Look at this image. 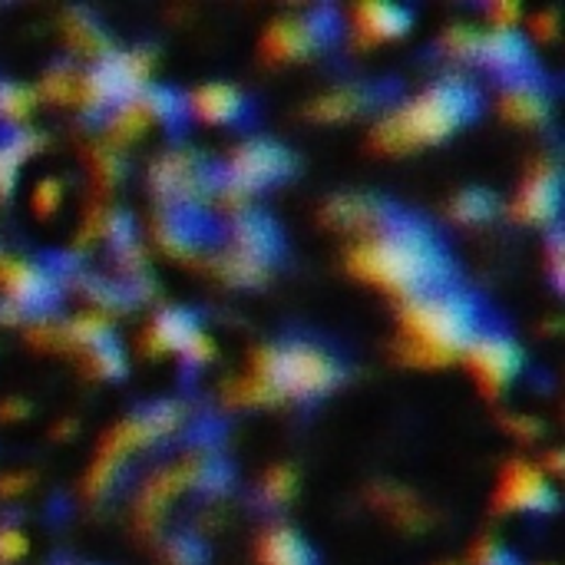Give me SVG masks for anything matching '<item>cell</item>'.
Returning a JSON list of instances; mask_svg holds the SVG:
<instances>
[{
    "label": "cell",
    "mask_w": 565,
    "mask_h": 565,
    "mask_svg": "<svg viewBox=\"0 0 565 565\" xmlns=\"http://www.w3.org/2000/svg\"><path fill=\"white\" fill-rule=\"evenodd\" d=\"M36 93L30 86H20V83H10V79H0V116L10 119V122H20L30 106H33Z\"/></svg>",
    "instance_id": "obj_23"
},
{
    "label": "cell",
    "mask_w": 565,
    "mask_h": 565,
    "mask_svg": "<svg viewBox=\"0 0 565 565\" xmlns=\"http://www.w3.org/2000/svg\"><path fill=\"white\" fill-rule=\"evenodd\" d=\"M26 553V540L20 530H0V563H17Z\"/></svg>",
    "instance_id": "obj_30"
},
{
    "label": "cell",
    "mask_w": 565,
    "mask_h": 565,
    "mask_svg": "<svg viewBox=\"0 0 565 565\" xmlns=\"http://www.w3.org/2000/svg\"><path fill=\"white\" fill-rule=\"evenodd\" d=\"M361 103H364V93H361V89L341 86V89L321 96V99L311 106V116H318V119H348L351 113L361 109Z\"/></svg>",
    "instance_id": "obj_21"
},
{
    "label": "cell",
    "mask_w": 565,
    "mask_h": 565,
    "mask_svg": "<svg viewBox=\"0 0 565 565\" xmlns=\"http://www.w3.org/2000/svg\"><path fill=\"white\" fill-rule=\"evenodd\" d=\"M222 275L235 285H262L265 275H268V265L252 258V255H242V252H232L222 258Z\"/></svg>",
    "instance_id": "obj_22"
},
{
    "label": "cell",
    "mask_w": 565,
    "mask_h": 565,
    "mask_svg": "<svg viewBox=\"0 0 565 565\" xmlns=\"http://www.w3.org/2000/svg\"><path fill=\"white\" fill-rule=\"evenodd\" d=\"M500 109H503V116L513 119V122H543L546 113H550V103H546V96L536 89V83L520 79V83H513V86L503 93Z\"/></svg>",
    "instance_id": "obj_18"
},
{
    "label": "cell",
    "mask_w": 565,
    "mask_h": 565,
    "mask_svg": "<svg viewBox=\"0 0 565 565\" xmlns=\"http://www.w3.org/2000/svg\"><path fill=\"white\" fill-rule=\"evenodd\" d=\"M351 271L394 295H427L450 281V262L434 235L407 215H387L374 235H364L351 255Z\"/></svg>",
    "instance_id": "obj_1"
},
{
    "label": "cell",
    "mask_w": 565,
    "mask_h": 565,
    "mask_svg": "<svg viewBox=\"0 0 565 565\" xmlns=\"http://www.w3.org/2000/svg\"><path fill=\"white\" fill-rule=\"evenodd\" d=\"M493 212V199L483 189H467L454 199V218L460 222H483Z\"/></svg>",
    "instance_id": "obj_24"
},
{
    "label": "cell",
    "mask_w": 565,
    "mask_h": 565,
    "mask_svg": "<svg viewBox=\"0 0 565 565\" xmlns=\"http://www.w3.org/2000/svg\"><path fill=\"white\" fill-rule=\"evenodd\" d=\"M189 106L195 116H202L212 126H228L245 116V96L228 83H205L189 96Z\"/></svg>",
    "instance_id": "obj_12"
},
{
    "label": "cell",
    "mask_w": 565,
    "mask_h": 565,
    "mask_svg": "<svg viewBox=\"0 0 565 565\" xmlns=\"http://www.w3.org/2000/svg\"><path fill=\"white\" fill-rule=\"evenodd\" d=\"M473 109L477 93L463 79H440L404 109L384 116L374 129V146L384 152H404L424 142H437L450 136V129L463 122Z\"/></svg>",
    "instance_id": "obj_3"
},
{
    "label": "cell",
    "mask_w": 565,
    "mask_h": 565,
    "mask_svg": "<svg viewBox=\"0 0 565 565\" xmlns=\"http://www.w3.org/2000/svg\"><path fill=\"white\" fill-rule=\"evenodd\" d=\"M556 13H546V17H533V30L536 33H543V36H553L556 33Z\"/></svg>",
    "instance_id": "obj_35"
},
{
    "label": "cell",
    "mask_w": 565,
    "mask_h": 565,
    "mask_svg": "<svg viewBox=\"0 0 565 565\" xmlns=\"http://www.w3.org/2000/svg\"><path fill=\"white\" fill-rule=\"evenodd\" d=\"M480 36L483 33H477L473 26H450L447 30V36H444V46L454 53V56H477V50H480Z\"/></svg>",
    "instance_id": "obj_25"
},
{
    "label": "cell",
    "mask_w": 565,
    "mask_h": 565,
    "mask_svg": "<svg viewBox=\"0 0 565 565\" xmlns=\"http://www.w3.org/2000/svg\"><path fill=\"white\" fill-rule=\"evenodd\" d=\"M152 185L166 192L169 199H195V189L209 182L199 175V166L192 156H162L152 166Z\"/></svg>",
    "instance_id": "obj_14"
},
{
    "label": "cell",
    "mask_w": 565,
    "mask_h": 565,
    "mask_svg": "<svg viewBox=\"0 0 565 565\" xmlns=\"http://www.w3.org/2000/svg\"><path fill=\"white\" fill-rule=\"evenodd\" d=\"M559 212V169L553 162H540L533 175L523 182L516 202L510 205V215L523 222H550Z\"/></svg>",
    "instance_id": "obj_10"
},
{
    "label": "cell",
    "mask_w": 565,
    "mask_h": 565,
    "mask_svg": "<svg viewBox=\"0 0 565 565\" xmlns=\"http://www.w3.org/2000/svg\"><path fill=\"white\" fill-rule=\"evenodd\" d=\"M89 361H93V367H96L103 377H119V374H122V354H119V348L113 344V338L103 341V344H96V348H89Z\"/></svg>",
    "instance_id": "obj_26"
},
{
    "label": "cell",
    "mask_w": 565,
    "mask_h": 565,
    "mask_svg": "<svg viewBox=\"0 0 565 565\" xmlns=\"http://www.w3.org/2000/svg\"><path fill=\"white\" fill-rule=\"evenodd\" d=\"M295 493V473L288 467H275L265 477V500L268 503H285Z\"/></svg>",
    "instance_id": "obj_28"
},
{
    "label": "cell",
    "mask_w": 565,
    "mask_h": 565,
    "mask_svg": "<svg viewBox=\"0 0 565 565\" xmlns=\"http://www.w3.org/2000/svg\"><path fill=\"white\" fill-rule=\"evenodd\" d=\"M288 172H291V156L281 146H275L268 139H248L235 149V156L225 169V182L248 195L252 189L278 182Z\"/></svg>",
    "instance_id": "obj_6"
},
{
    "label": "cell",
    "mask_w": 565,
    "mask_h": 565,
    "mask_svg": "<svg viewBox=\"0 0 565 565\" xmlns=\"http://www.w3.org/2000/svg\"><path fill=\"white\" fill-rule=\"evenodd\" d=\"M500 510H530V513H546L556 507V493L546 480V473L533 463H510L497 493Z\"/></svg>",
    "instance_id": "obj_9"
},
{
    "label": "cell",
    "mask_w": 565,
    "mask_h": 565,
    "mask_svg": "<svg viewBox=\"0 0 565 565\" xmlns=\"http://www.w3.org/2000/svg\"><path fill=\"white\" fill-rule=\"evenodd\" d=\"M351 17L358 23V33H364V40H387L411 26V13L394 3H361L354 7Z\"/></svg>",
    "instance_id": "obj_16"
},
{
    "label": "cell",
    "mask_w": 565,
    "mask_h": 565,
    "mask_svg": "<svg viewBox=\"0 0 565 565\" xmlns=\"http://www.w3.org/2000/svg\"><path fill=\"white\" fill-rule=\"evenodd\" d=\"M477 565H516V559H513L503 546L487 543V546L477 550Z\"/></svg>",
    "instance_id": "obj_33"
},
{
    "label": "cell",
    "mask_w": 565,
    "mask_h": 565,
    "mask_svg": "<svg viewBox=\"0 0 565 565\" xmlns=\"http://www.w3.org/2000/svg\"><path fill=\"white\" fill-rule=\"evenodd\" d=\"M331 33V13L311 10L308 17H281L265 33V53L275 60H291L311 53Z\"/></svg>",
    "instance_id": "obj_7"
},
{
    "label": "cell",
    "mask_w": 565,
    "mask_h": 565,
    "mask_svg": "<svg viewBox=\"0 0 565 565\" xmlns=\"http://www.w3.org/2000/svg\"><path fill=\"white\" fill-rule=\"evenodd\" d=\"M40 146H43V136H36V132H30V129L10 132V136L0 142V199L10 195L20 162H23L26 156H33Z\"/></svg>",
    "instance_id": "obj_19"
},
{
    "label": "cell",
    "mask_w": 565,
    "mask_h": 565,
    "mask_svg": "<svg viewBox=\"0 0 565 565\" xmlns=\"http://www.w3.org/2000/svg\"><path fill=\"white\" fill-rule=\"evenodd\" d=\"M20 315H23V311H20L17 305H10L7 298L0 301V321H3V324H13V321H20Z\"/></svg>",
    "instance_id": "obj_37"
},
{
    "label": "cell",
    "mask_w": 565,
    "mask_h": 565,
    "mask_svg": "<svg viewBox=\"0 0 565 565\" xmlns=\"http://www.w3.org/2000/svg\"><path fill=\"white\" fill-rule=\"evenodd\" d=\"M411 364H450L480 331L477 301L463 291H427L407 298L401 311Z\"/></svg>",
    "instance_id": "obj_2"
},
{
    "label": "cell",
    "mask_w": 565,
    "mask_h": 565,
    "mask_svg": "<svg viewBox=\"0 0 565 565\" xmlns=\"http://www.w3.org/2000/svg\"><path fill=\"white\" fill-rule=\"evenodd\" d=\"M510 430L523 434V437H540V424L526 420V417H510Z\"/></svg>",
    "instance_id": "obj_34"
},
{
    "label": "cell",
    "mask_w": 565,
    "mask_h": 565,
    "mask_svg": "<svg viewBox=\"0 0 565 565\" xmlns=\"http://www.w3.org/2000/svg\"><path fill=\"white\" fill-rule=\"evenodd\" d=\"M199 331L195 318L189 311H179V308H169L162 315L152 318V324L146 328V334L139 338V344L149 351V354H166V351H182L185 341Z\"/></svg>",
    "instance_id": "obj_13"
},
{
    "label": "cell",
    "mask_w": 565,
    "mask_h": 565,
    "mask_svg": "<svg viewBox=\"0 0 565 565\" xmlns=\"http://www.w3.org/2000/svg\"><path fill=\"white\" fill-rule=\"evenodd\" d=\"M252 377L268 384L278 397H318L341 381V367L311 344L262 348L252 354Z\"/></svg>",
    "instance_id": "obj_4"
},
{
    "label": "cell",
    "mask_w": 565,
    "mask_h": 565,
    "mask_svg": "<svg viewBox=\"0 0 565 565\" xmlns=\"http://www.w3.org/2000/svg\"><path fill=\"white\" fill-rule=\"evenodd\" d=\"M232 235H235V252L252 255V258H258L265 265H268L271 252L278 248L275 225L265 215H258V212H238V222H235Z\"/></svg>",
    "instance_id": "obj_15"
},
{
    "label": "cell",
    "mask_w": 565,
    "mask_h": 565,
    "mask_svg": "<svg viewBox=\"0 0 565 565\" xmlns=\"http://www.w3.org/2000/svg\"><path fill=\"white\" fill-rule=\"evenodd\" d=\"M20 487H26V480H0V493H17Z\"/></svg>",
    "instance_id": "obj_38"
},
{
    "label": "cell",
    "mask_w": 565,
    "mask_h": 565,
    "mask_svg": "<svg viewBox=\"0 0 565 565\" xmlns=\"http://www.w3.org/2000/svg\"><path fill=\"white\" fill-rule=\"evenodd\" d=\"M169 559L175 565H199V546L185 536L169 543Z\"/></svg>",
    "instance_id": "obj_31"
},
{
    "label": "cell",
    "mask_w": 565,
    "mask_h": 565,
    "mask_svg": "<svg viewBox=\"0 0 565 565\" xmlns=\"http://www.w3.org/2000/svg\"><path fill=\"white\" fill-rule=\"evenodd\" d=\"M60 195H63L60 182H56V179H43V182L33 189L30 205H33V212H36L40 218H50V215L56 212V205H60Z\"/></svg>",
    "instance_id": "obj_27"
},
{
    "label": "cell",
    "mask_w": 565,
    "mask_h": 565,
    "mask_svg": "<svg viewBox=\"0 0 565 565\" xmlns=\"http://www.w3.org/2000/svg\"><path fill=\"white\" fill-rule=\"evenodd\" d=\"M179 354H182L189 364H195V367H199V364H209V361H212V354H215V344H212V338H205L202 331H195V334L185 341V348H182Z\"/></svg>",
    "instance_id": "obj_29"
},
{
    "label": "cell",
    "mask_w": 565,
    "mask_h": 565,
    "mask_svg": "<svg viewBox=\"0 0 565 565\" xmlns=\"http://www.w3.org/2000/svg\"><path fill=\"white\" fill-rule=\"evenodd\" d=\"M477 56L500 76L520 83L526 79V73L533 70V56H530V46L513 33V30H493L487 36H480V50Z\"/></svg>",
    "instance_id": "obj_11"
},
{
    "label": "cell",
    "mask_w": 565,
    "mask_h": 565,
    "mask_svg": "<svg viewBox=\"0 0 565 565\" xmlns=\"http://www.w3.org/2000/svg\"><path fill=\"white\" fill-rule=\"evenodd\" d=\"M0 285L3 298L20 311H46L56 301V281L30 262L0 255Z\"/></svg>",
    "instance_id": "obj_8"
},
{
    "label": "cell",
    "mask_w": 565,
    "mask_h": 565,
    "mask_svg": "<svg viewBox=\"0 0 565 565\" xmlns=\"http://www.w3.org/2000/svg\"><path fill=\"white\" fill-rule=\"evenodd\" d=\"M463 354H467L483 394H490V397H497L520 374V364H523L520 348L507 334H497V331H477Z\"/></svg>",
    "instance_id": "obj_5"
},
{
    "label": "cell",
    "mask_w": 565,
    "mask_h": 565,
    "mask_svg": "<svg viewBox=\"0 0 565 565\" xmlns=\"http://www.w3.org/2000/svg\"><path fill=\"white\" fill-rule=\"evenodd\" d=\"M487 13H490V20H493V30H513V23H516V17H520L516 3H493Z\"/></svg>",
    "instance_id": "obj_32"
},
{
    "label": "cell",
    "mask_w": 565,
    "mask_h": 565,
    "mask_svg": "<svg viewBox=\"0 0 565 565\" xmlns=\"http://www.w3.org/2000/svg\"><path fill=\"white\" fill-rule=\"evenodd\" d=\"M258 563L262 565H315L311 550L301 543V536L288 526H275L262 546H258Z\"/></svg>",
    "instance_id": "obj_17"
},
{
    "label": "cell",
    "mask_w": 565,
    "mask_h": 565,
    "mask_svg": "<svg viewBox=\"0 0 565 565\" xmlns=\"http://www.w3.org/2000/svg\"><path fill=\"white\" fill-rule=\"evenodd\" d=\"M109 331H113V324H109V318L99 315V311H93V315H76L66 328H60V334H66L73 344H86V348H96V344L109 341Z\"/></svg>",
    "instance_id": "obj_20"
},
{
    "label": "cell",
    "mask_w": 565,
    "mask_h": 565,
    "mask_svg": "<svg viewBox=\"0 0 565 565\" xmlns=\"http://www.w3.org/2000/svg\"><path fill=\"white\" fill-rule=\"evenodd\" d=\"M26 414V404L23 401H7L3 407H0V417H10V420H17V417H23Z\"/></svg>",
    "instance_id": "obj_36"
}]
</instances>
